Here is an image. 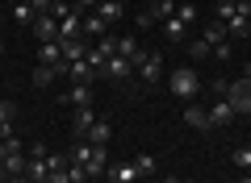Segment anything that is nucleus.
<instances>
[{
	"label": "nucleus",
	"mask_w": 251,
	"mask_h": 183,
	"mask_svg": "<svg viewBox=\"0 0 251 183\" xmlns=\"http://www.w3.org/2000/svg\"><path fill=\"white\" fill-rule=\"evenodd\" d=\"M147 13H151V21H168V17H176V0H155Z\"/></svg>",
	"instance_id": "5701e85b"
},
{
	"label": "nucleus",
	"mask_w": 251,
	"mask_h": 183,
	"mask_svg": "<svg viewBox=\"0 0 251 183\" xmlns=\"http://www.w3.org/2000/svg\"><path fill=\"white\" fill-rule=\"evenodd\" d=\"M54 75H59V71H54V67H42V62H38V67H34V83H38V87L54 83Z\"/></svg>",
	"instance_id": "bb28decb"
},
{
	"label": "nucleus",
	"mask_w": 251,
	"mask_h": 183,
	"mask_svg": "<svg viewBox=\"0 0 251 183\" xmlns=\"http://www.w3.org/2000/svg\"><path fill=\"white\" fill-rule=\"evenodd\" d=\"M92 13H97V17H105L109 25H113V21H122V0H100Z\"/></svg>",
	"instance_id": "aec40b11"
},
{
	"label": "nucleus",
	"mask_w": 251,
	"mask_h": 183,
	"mask_svg": "<svg viewBox=\"0 0 251 183\" xmlns=\"http://www.w3.org/2000/svg\"><path fill=\"white\" fill-rule=\"evenodd\" d=\"M67 13H72V4H67V0H54V4H50V17H54V21H63Z\"/></svg>",
	"instance_id": "72a5a7b5"
},
{
	"label": "nucleus",
	"mask_w": 251,
	"mask_h": 183,
	"mask_svg": "<svg viewBox=\"0 0 251 183\" xmlns=\"http://www.w3.org/2000/svg\"><path fill=\"white\" fill-rule=\"evenodd\" d=\"M109 179H113V183H138V179H143V175H138V166H134V158H130V163H109Z\"/></svg>",
	"instance_id": "6e6552de"
},
{
	"label": "nucleus",
	"mask_w": 251,
	"mask_h": 183,
	"mask_svg": "<svg viewBox=\"0 0 251 183\" xmlns=\"http://www.w3.org/2000/svg\"><path fill=\"white\" fill-rule=\"evenodd\" d=\"M9 179H13V175H9V171H4V163H0V183H9Z\"/></svg>",
	"instance_id": "4c0bfd02"
},
{
	"label": "nucleus",
	"mask_w": 251,
	"mask_h": 183,
	"mask_svg": "<svg viewBox=\"0 0 251 183\" xmlns=\"http://www.w3.org/2000/svg\"><path fill=\"white\" fill-rule=\"evenodd\" d=\"M84 171H88V175H105V171H109V150H105V146H88Z\"/></svg>",
	"instance_id": "1a4fd4ad"
},
{
	"label": "nucleus",
	"mask_w": 251,
	"mask_h": 183,
	"mask_svg": "<svg viewBox=\"0 0 251 183\" xmlns=\"http://www.w3.org/2000/svg\"><path fill=\"white\" fill-rule=\"evenodd\" d=\"M117 54H122L126 62H138V59H143V46H138V38H117Z\"/></svg>",
	"instance_id": "f3484780"
},
{
	"label": "nucleus",
	"mask_w": 251,
	"mask_h": 183,
	"mask_svg": "<svg viewBox=\"0 0 251 183\" xmlns=\"http://www.w3.org/2000/svg\"><path fill=\"white\" fill-rule=\"evenodd\" d=\"M247 146H251V138H247Z\"/></svg>",
	"instance_id": "79ce46f5"
},
{
	"label": "nucleus",
	"mask_w": 251,
	"mask_h": 183,
	"mask_svg": "<svg viewBox=\"0 0 251 183\" xmlns=\"http://www.w3.org/2000/svg\"><path fill=\"white\" fill-rule=\"evenodd\" d=\"M92 121H97V117H92V104L72 108V133H75V138H84V133L92 129Z\"/></svg>",
	"instance_id": "ddd939ff"
},
{
	"label": "nucleus",
	"mask_w": 251,
	"mask_h": 183,
	"mask_svg": "<svg viewBox=\"0 0 251 183\" xmlns=\"http://www.w3.org/2000/svg\"><path fill=\"white\" fill-rule=\"evenodd\" d=\"M25 163H29V158H21V154H9V158H4V171H9V175H25Z\"/></svg>",
	"instance_id": "c85d7f7f"
},
{
	"label": "nucleus",
	"mask_w": 251,
	"mask_h": 183,
	"mask_svg": "<svg viewBox=\"0 0 251 183\" xmlns=\"http://www.w3.org/2000/svg\"><path fill=\"white\" fill-rule=\"evenodd\" d=\"M25 175H29L34 183H42L46 175H50V171H46V158H29V163H25Z\"/></svg>",
	"instance_id": "b1692460"
},
{
	"label": "nucleus",
	"mask_w": 251,
	"mask_h": 183,
	"mask_svg": "<svg viewBox=\"0 0 251 183\" xmlns=\"http://www.w3.org/2000/svg\"><path fill=\"white\" fill-rule=\"evenodd\" d=\"M214 92H222V100L234 108V113L251 117V83H247V79H234V83H226V79H214Z\"/></svg>",
	"instance_id": "f257e3e1"
},
{
	"label": "nucleus",
	"mask_w": 251,
	"mask_h": 183,
	"mask_svg": "<svg viewBox=\"0 0 251 183\" xmlns=\"http://www.w3.org/2000/svg\"><path fill=\"white\" fill-rule=\"evenodd\" d=\"M9 183H34V179H29V175H13Z\"/></svg>",
	"instance_id": "e433bc0d"
},
{
	"label": "nucleus",
	"mask_w": 251,
	"mask_h": 183,
	"mask_svg": "<svg viewBox=\"0 0 251 183\" xmlns=\"http://www.w3.org/2000/svg\"><path fill=\"white\" fill-rule=\"evenodd\" d=\"M159 29H163V38H168V42H184V21H180V17L159 21Z\"/></svg>",
	"instance_id": "4be33fe9"
},
{
	"label": "nucleus",
	"mask_w": 251,
	"mask_h": 183,
	"mask_svg": "<svg viewBox=\"0 0 251 183\" xmlns=\"http://www.w3.org/2000/svg\"><path fill=\"white\" fill-rule=\"evenodd\" d=\"M84 34H88V38H105L109 34V21L97 17V13H84Z\"/></svg>",
	"instance_id": "a211bd4d"
},
{
	"label": "nucleus",
	"mask_w": 251,
	"mask_h": 183,
	"mask_svg": "<svg viewBox=\"0 0 251 183\" xmlns=\"http://www.w3.org/2000/svg\"><path fill=\"white\" fill-rule=\"evenodd\" d=\"M97 4H100V0H75L72 9H75V13H80V17H84V13H92V9H97Z\"/></svg>",
	"instance_id": "f704fd0d"
},
{
	"label": "nucleus",
	"mask_w": 251,
	"mask_h": 183,
	"mask_svg": "<svg viewBox=\"0 0 251 183\" xmlns=\"http://www.w3.org/2000/svg\"><path fill=\"white\" fill-rule=\"evenodd\" d=\"M201 38H205V42H209V50H218V46H230V34H226V25H222V21H205V25H201Z\"/></svg>",
	"instance_id": "0eeeda50"
},
{
	"label": "nucleus",
	"mask_w": 251,
	"mask_h": 183,
	"mask_svg": "<svg viewBox=\"0 0 251 183\" xmlns=\"http://www.w3.org/2000/svg\"><path fill=\"white\" fill-rule=\"evenodd\" d=\"M63 75L72 79V83H92V75H97V71L88 67V59H75V62H67V71H63Z\"/></svg>",
	"instance_id": "4468645a"
},
{
	"label": "nucleus",
	"mask_w": 251,
	"mask_h": 183,
	"mask_svg": "<svg viewBox=\"0 0 251 183\" xmlns=\"http://www.w3.org/2000/svg\"><path fill=\"white\" fill-rule=\"evenodd\" d=\"M46 154H50V150H46L42 142H34V146H29V158H46Z\"/></svg>",
	"instance_id": "c9c22d12"
},
{
	"label": "nucleus",
	"mask_w": 251,
	"mask_h": 183,
	"mask_svg": "<svg viewBox=\"0 0 251 183\" xmlns=\"http://www.w3.org/2000/svg\"><path fill=\"white\" fill-rule=\"evenodd\" d=\"M134 166H138L143 179H151V175H155V158H151V154H134Z\"/></svg>",
	"instance_id": "cd10ccee"
},
{
	"label": "nucleus",
	"mask_w": 251,
	"mask_h": 183,
	"mask_svg": "<svg viewBox=\"0 0 251 183\" xmlns=\"http://www.w3.org/2000/svg\"><path fill=\"white\" fill-rule=\"evenodd\" d=\"M130 71H134V62H126L122 54H113V59L105 62V71H100V75H105V79H126Z\"/></svg>",
	"instance_id": "2eb2a0df"
},
{
	"label": "nucleus",
	"mask_w": 251,
	"mask_h": 183,
	"mask_svg": "<svg viewBox=\"0 0 251 183\" xmlns=\"http://www.w3.org/2000/svg\"><path fill=\"white\" fill-rule=\"evenodd\" d=\"M209 54H214V50H209V42H205V38H197V42L188 46V59H209Z\"/></svg>",
	"instance_id": "c756f323"
},
{
	"label": "nucleus",
	"mask_w": 251,
	"mask_h": 183,
	"mask_svg": "<svg viewBox=\"0 0 251 183\" xmlns=\"http://www.w3.org/2000/svg\"><path fill=\"white\" fill-rule=\"evenodd\" d=\"M184 125H193L197 133H209L214 125H209V108H201L197 100H188V108H184Z\"/></svg>",
	"instance_id": "39448f33"
},
{
	"label": "nucleus",
	"mask_w": 251,
	"mask_h": 183,
	"mask_svg": "<svg viewBox=\"0 0 251 183\" xmlns=\"http://www.w3.org/2000/svg\"><path fill=\"white\" fill-rule=\"evenodd\" d=\"M176 17L184 21V25H193V21H197V9H193V4H176Z\"/></svg>",
	"instance_id": "2f4dec72"
},
{
	"label": "nucleus",
	"mask_w": 251,
	"mask_h": 183,
	"mask_svg": "<svg viewBox=\"0 0 251 183\" xmlns=\"http://www.w3.org/2000/svg\"><path fill=\"white\" fill-rule=\"evenodd\" d=\"M226 34L230 38H251V0H239V9H234L230 21H222Z\"/></svg>",
	"instance_id": "7ed1b4c3"
},
{
	"label": "nucleus",
	"mask_w": 251,
	"mask_h": 183,
	"mask_svg": "<svg viewBox=\"0 0 251 183\" xmlns=\"http://www.w3.org/2000/svg\"><path fill=\"white\" fill-rule=\"evenodd\" d=\"M230 121H234V108L226 104V100L209 104V125H214V129H218V125H230Z\"/></svg>",
	"instance_id": "dca6fc26"
},
{
	"label": "nucleus",
	"mask_w": 251,
	"mask_h": 183,
	"mask_svg": "<svg viewBox=\"0 0 251 183\" xmlns=\"http://www.w3.org/2000/svg\"><path fill=\"white\" fill-rule=\"evenodd\" d=\"M29 29H34L38 46H42V42H59V21H54L50 13H42V17H38V21H34V25H29Z\"/></svg>",
	"instance_id": "423d86ee"
},
{
	"label": "nucleus",
	"mask_w": 251,
	"mask_h": 183,
	"mask_svg": "<svg viewBox=\"0 0 251 183\" xmlns=\"http://www.w3.org/2000/svg\"><path fill=\"white\" fill-rule=\"evenodd\" d=\"M38 62H42V67H54L63 75V71H67V62H63V42H42L38 46Z\"/></svg>",
	"instance_id": "20e7f679"
},
{
	"label": "nucleus",
	"mask_w": 251,
	"mask_h": 183,
	"mask_svg": "<svg viewBox=\"0 0 251 183\" xmlns=\"http://www.w3.org/2000/svg\"><path fill=\"white\" fill-rule=\"evenodd\" d=\"M168 87H172V96L176 100H197V92H201V75L193 67H176L168 75Z\"/></svg>",
	"instance_id": "f03ea898"
},
{
	"label": "nucleus",
	"mask_w": 251,
	"mask_h": 183,
	"mask_svg": "<svg viewBox=\"0 0 251 183\" xmlns=\"http://www.w3.org/2000/svg\"><path fill=\"white\" fill-rule=\"evenodd\" d=\"M46 171H67V154H46Z\"/></svg>",
	"instance_id": "473e14b6"
},
{
	"label": "nucleus",
	"mask_w": 251,
	"mask_h": 183,
	"mask_svg": "<svg viewBox=\"0 0 251 183\" xmlns=\"http://www.w3.org/2000/svg\"><path fill=\"white\" fill-rule=\"evenodd\" d=\"M13 17H17V21H21V25H34V21H38V13H34V9H29L25 0H17V9H13Z\"/></svg>",
	"instance_id": "393cba45"
},
{
	"label": "nucleus",
	"mask_w": 251,
	"mask_h": 183,
	"mask_svg": "<svg viewBox=\"0 0 251 183\" xmlns=\"http://www.w3.org/2000/svg\"><path fill=\"white\" fill-rule=\"evenodd\" d=\"M42 183H50V179H42Z\"/></svg>",
	"instance_id": "c03bdc74"
},
{
	"label": "nucleus",
	"mask_w": 251,
	"mask_h": 183,
	"mask_svg": "<svg viewBox=\"0 0 251 183\" xmlns=\"http://www.w3.org/2000/svg\"><path fill=\"white\" fill-rule=\"evenodd\" d=\"M80 29H84V17H80V13H67V17H63L59 21V42H72V38H80Z\"/></svg>",
	"instance_id": "9d476101"
},
{
	"label": "nucleus",
	"mask_w": 251,
	"mask_h": 183,
	"mask_svg": "<svg viewBox=\"0 0 251 183\" xmlns=\"http://www.w3.org/2000/svg\"><path fill=\"white\" fill-rule=\"evenodd\" d=\"M163 183H184V179H176V175H168V179H163Z\"/></svg>",
	"instance_id": "ea45409f"
},
{
	"label": "nucleus",
	"mask_w": 251,
	"mask_h": 183,
	"mask_svg": "<svg viewBox=\"0 0 251 183\" xmlns=\"http://www.w3.org/2000/svg\"><path fill=\"white\" fill-rule=\"evenodd\" d=\"M234 166H243V171H251V146H239V150H234Z\"/></svg>",
	"instance_id": "7c9ffc66"
},
{
	"label": "nucleus",
	"mask_w": 251,
	"mask_h": 183,
	"mask_svg": "<svg viewBox=\"0 0 251 183\" xmlns=\"http://www.w3.org/2000/svg\"><path fill=\"white\" fill-rule=\"evenodd\" d=\"M243 79H247V83H251V62H247V67H243Z\"/></svg>",
	"instance_id": "58836bf2"
},
{
	"label": "nucleus",
	"mask_w": 251,
	"mask_h": 183,
	"mask_svg": "<svg viewBox=\"0 0 251 183\" xmlns=\"http://www.w3.org/2000/svg\"><path fill=\"white\" fill-rule=\"evenodd\" d=\"M84 54H88V42H84V38L63 42V62H75V59H84Z\"/></svg>",
	"instance_id": "412c9836"
},
{
	"label": "nucleus",
	"mask_w": 251,
	"mask_h": 183,
	"mask_svg": "<svg viewBox=\"0 0 251 183\" xmlns=\"http://www.w3.org/2000/svg\"><path fill=\"white\" fill-rule=\"evenodd\" d=\"M84 59H88V67H92V71L100 75V71H105V62H109V54H100L97 46H88V54H84Z\"/></svg>",
	"instance_id": "a878e982"
},
{
	"label": "nucleus",
	"mask_w": 251,
	"mask_h": 183,
	"mask_svg": "<svg viewBox=\"0 0 251 183\" xmlns=\"http://www.w3.org/2000/svg\"><path fill=\"white\" fill-rule=\"evenodd\" d=\"M222 183H230V179H222Z\"/></svg>",
	"instance_id": "37998d69"
},
{
	"label": "nucleus",
	"mask_w": 251,
	"mask_h": 183,
	"mask_svg": "<svg viewBox=\"0 0 251 183\" xmlns=\"http://www.w3.org/2000/svg\"><path fill=\"white\" fill-rule=\"evenodd\" d=\"M134 67H138V75H143L147 83H155V79H159V71H163V62H159V54H147V50H143V59H138Z\"/></svg>",
	"instance_id": "f8f14e48"
},
{
	"label": "nucleus",
	"mask_w": 251,
	"mask_h": 183,
	"mask_svg": "<svg viewBox=\"0 0 251 183\" xmlns=\"http://www.w3.org/2000/svg\"><path fill=\"white\" fill-rule=\"evenodd\" d=\"M234 183H251V171H247V175H243V179H234Z\"/></svg>",
	"instance_id": "a19ab883"
},
{
	"label": "nucleus",
	"mask_w": 251,
	"mask_h": 183,
	"mask_svg": "<svg viewBox=\"0 0 251 183\" xmlns=\"http://www.w3.org/2000/svg\"><path fill=\"white\" fill-rule=\"evenodd\" d=\"M88 146H109V138H113V125L109 121H92V129H88Z\"/></svg>",
	"instance_id": "6ab92c4d"
},
{
	"label": "nucleus",
	"mask_w": 251,
	"mask_h": 183,
	"mask_svg": "<svg viewBox=\"0 0 251 183\" xmlns=\"http://www.w3.org/2000/svg\"><path fill=\"white\" fill-rule=\"evenodd\" d=\"M63 104H72V108H84V104H92V87L88 83H72V92H63Z\"/></svg>",
	"instance_id": "9b49d317"
}]
</instances>
